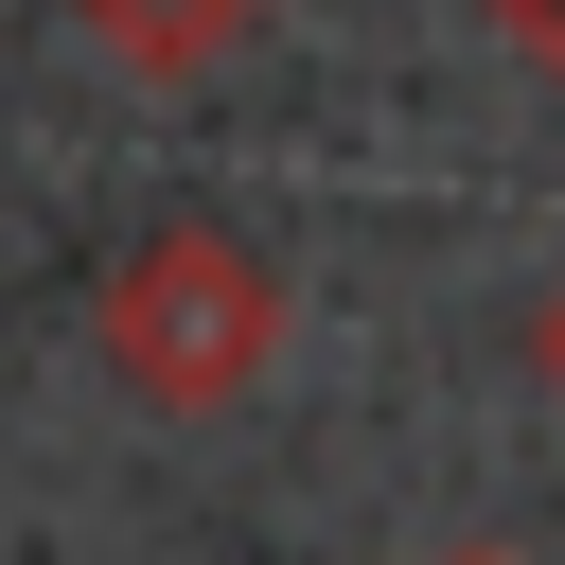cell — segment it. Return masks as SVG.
I'll use <instances>...</instances> for the list:
<instances>
[{
    "mask_svg": "<svg viewBox=\"0 0 565 565\" xmlns=\"http://www.w3.org/2000/svg\"><path fill=\"white\" fill-rule=\"evenodd\" d=\"M477 18H494V35H512V53L547 71V88H565V0H477Z\"/></svg>",
    "mask_w": 565,
    "mask_h": 565,
    "instance_id": "3957f363",
    "label": "cell"
},
{
    "mask_svg": "<svg viewBox=\"0 0 565 565\" xmlns=\"http://www.w3.org/2000/svg\"><path fill=\"white\" fill-rule=\"evenodd\" d=\"M88 335H106V371L159 406V424H230L265 371H282V265L247 247V230H141L124 265H106V300H88Z\"/></svg>",
    "mask_w": 565,
    "mask_h": 565,
    "instance_id": "6da1fadb",
    "label": "cell"
},
{
    "mask_svg": "<svg viewBox=\"0 0 565 565\" xmlns=\"http://www.w3.org/2000/svg\"><path fill=\"white\" fill-rule=\"evenodd\" d=\"M530 371H547V388H565V282H547V300H530Z\"/></svg>",
    "mask_w": 565,
    "mask_h": 565,
    "instance_id": "277c9868",
    "label": "cell"
},
{
    "mask_svg": "<svg viewBox=\"0 0 565 565\" xmlns=\"http://www.w3.org/2000/svg\"><path fill=\"white\" fill-rule=\"evenodd\" d=\"M53 18H71L88 53H124V71H159V88H177V71L247 53V35L282 18V0H53Z\"/></svg>",
    "mask_w": 565,
    "mask_h": 565,
    "instance_id": "7a4b0ae2",
    "label": "cell"
}]
</instances>
